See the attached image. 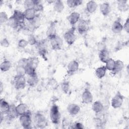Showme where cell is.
<instances>
[{"mask_svg":"<svg viewBox=\"0 0 129 129\" xmlns=\"http://www.w3.org/2000/svg\"><path fill=\"white\" fill-rule=\"evenodd\" d=\"M50 40L51 48L54 50H60L63 46V40L58 35H56Z\"/></svg>","mask_w":129,"mask_h":129,"instance_id":"52a82bcc","label":"cell"},{"mask_svg":"<svg viewBox=\"0 0 129 129\" xmlns=\"http://www.w3.org/2000/svg\"><path fill=\"white\" fill-rule=\"evenodd\" d=\"M4 87L3 84L2 82L1 81V82H0V93H3V90H4Z\"/></svg>","mask_w":129,"mask_h":129,"instance_id":"c3c4849f","label":"cell"},{"mask_svg":"<svg viewBox=\"0 0 129 129\" xmlns=\"http://www.w3.org/2000/svg\"><path fill=\"white\" fill-rule=\"evenodd\" d=\"M100 13L104 16H108L111 11V7L110 4L107 2H104L100 4L99 6Z\"/></svg>","mask_w":129,"mask_h":129,"instance_id":"ac0fdd59","label":"cell"},{"mask_svg":"<svg viewBox=\"0 0 129 129\" xmlns=\"http://www.w3.org/2000/svg\"><path fill=\"white\" fill-rule=\"evenodd\" d=\"M1 45L4 47H8L10 46V42L7 38H4L1 41Z\"/></svg>","mask_w":129,"mask_h":129,"instance_id":"ee69618b","label":"cell"},{"mask_svg":"<svg viewBox=\"0 0 129 129\" xmlns=\"http://www.w3.org/2000/svg\"><path fill=\"white\" fill-rule=\"evenodd\" d=\"M16 109L19 116L27 113L29 111L27 105L24 103H20L16 106Z\"/></svg>","mask_w":129,"mask_h":129,"instance_id":"d6986e66","label":"cell"},{"mask_svg":"<svg viewBox=\"0 0 129 129\" xmlns=\"http://www.w3.org/2000/svg\"><path fill=\"white\" fill-rule=\"evenodd\" d=\"M31 113L30 110L26 114L19 116V121L21 126L24 128H31Z\"/></svg>","mask_w":129,"mask_h":129,"instance_id":"3957f363","label":"cell"},{"mask_svg":"<svg viewBox=\"0 0 129 129\" xmlns=\"http://www.w3.org/2000/svg\"><path fill=\"white\" fill-rule=\"evenodd\" d=\"M124 67V65L122 61L119 59L116 60H115V66L114 69L112 72V73L114 75L120 73V72H121L123 69Z\"/></svg>","mask_w":129,"mask_h":129,"instance_id":"4316f807","label":"cell"},{"mask_svg":"<svg viewBox=\"0 0 129 129\" xmlns=\"http://www.w3.org/2000/svg\"><path fill=\"white\" fill-rule=\"evenodd\" d=\"M72 126L70 127L71 128H75V129H83L84 128V126L83 125V124L79 122H75V123H74L73 125H71Z\"/></svg>","mask_w":129,"mask_h":129,"instance_id":"f6af8a7d","label":"cell"},{"mask_svg":"<svg viewBox=\"0 0 129 129\" xmlns=\"http://www.w3.org/2000/svg\"><path fill=\"white\" fill-rule=\"evenodd\" d=\"M28 42L27 40L24 39H21L19 40L18 42V46L20 48H25L28 45Z\"/></svg>","mask_w":129,"mask_h":129,"instance_id":"b9f144b4","label":"cell"},{"mask_svg":"<svg viewBox=\"0 0 129 129\" xmlns=\"http://www.w3.org/2000/svg\"><path fill=\"white\" fill-rule=\"evenodd\" d=\"M16 75L25 76V75H26L25 67H21L20 66H17L16 69Z\"/></svg>","mask_w":129,"mask_h":129,"instance_id":"ab89813d","label":"cell"},{"mask_svg":"<svg viewBox=\"0 0 129 129\" xmlns=\"http://www.w3.org/2000/svg\"><path fill=\"white\" fill-rule=\"evenodd\" d=\"M25 72L26 75L28 76H32L36 74V69L33 67L32 66L28 63V64L25 67Z\"/></svg>","mask_w":129,"mask_h":129,"instance_id":"836d02e7","label":"cell"},{"mask_svg":"<svg viewBox=\"0 0 129 129\" xmlns=\"http://www.w3.org/2000/svg\"><path fill=\"white\" fill-rule=\"evenodd\" d=\"M28 63V58H22L18 61V66L25 67Z\"/></svg>","mask_w":129,"mask_h":129,"instance_id":"7bdbcfd3","label":"cell"},{"mask_svg":"<svg viewBox=\"0 0 129 129\" xmlns=\"http://www.w3.org/2000/svg\"><path fill=\"white\" fill-rule=\"evenodd\" d=\"M27 80L25 76L16 75L13 80V85L17 90H22L25 88Z\"/></svg>","mask_w":129,"mask_h":129,"instance_id":"277c9868","label":"cell"},{"mask_svg":"<svg viewBox=\"0 0 129 129\" xmlns=\"http://www.w3.org/2000/svg\"><path fill=\"white\" fill-rule=\"evenodd\" d=\"M23 4L25 9H33L35 6V1L34 0H25Z\"/></svg>","mask_w":129,"mask_h":129,"instance_id":"74e56055","label":"cell"},{"mask_svg":"<svg viewBox=\"0 0 129 129\" xmlns=\"http://www.w3.org/2000/svg\"><path fill=\"white\" fill-rule=\"evenodd\" d=\"M35 1V6L34 7V10L36 12H41L44 10V7L43 5L41 4L40 1L39 0H34Z\"/></svg>","mask_w":129,"mask_h":129,"instance_id":"d590c367","label":"cell"},{"mask_svg":"<svg viewBox=\"0 0 129 129\" xmlns=\"http://www.w3.org/2000/svg\"><path fill=\"white\" fill-rule=\"evenodd\" d=\"M11 105L4 98L0 100V112L3 113L5 115L7 114L10 110Z\"/></svg>","mask_w":129,"mask_h":129,"instance_id":"2e32d148","label":"cell"},{"mask_svg":"<svg viewBox=\"0 0 129 129\" xmlns=\"http://www.w3.org/2000/svg\"><path fill=\"white\" fill-rule=\"evenodd\" d=\"M115 66V60L112 58H110L105 63V68L107 70L111 72L114 70Z\"/></svg>","mask_w":129,"mask_h":129,"instance_id":"1f68e13d","label":"cell"},{"mask_svg":"<svg viewBox=\"0 0 129 129\" xmlns=\"http://www.w3.org/2000/svg\"><path fill=\"white\" fill-rule=\"evenodd\" d=\"M28 63L36 69L39 64V59L36 57L28 58Z\"/></svg>","mask_w":129,"mask_h":129,"instance_id":"8d00e7d4","label":"cell"},{"mask_svg":"<svg viewBox=\"0 0 129 129\" xmlns=\"http://www.w3.org/2000/svg\"><path fill=\"white\" fill-rule=\"evenodd\" d=\"M7 115L12 120H13L15 118L18 117L19 116H18V113H17V111H16V106H15L13 104L11 105L10 110H9L8 113Z\"/></svg>","mask_w":129,"mask_h":129,"instance_id":"4dcf8cb0","label":"cell"},{"mask_svg":"<svg viewBox=\"0 0 129 129\" xmlns=\"http://www.w3.org/2000/svg\"><path fill=\"white\" fill-rule=\"evenodd\" d=\"M82 102L84 104H90L92 102L93 100V95L88 89H85L82 93L81 96Z\"/></svg>","mask_w":129,"mask_h":129,"instance_id":"8fae6325","label":"cell"},{"mask_svg":"<svg viewBox=\"0 0 129 129\" xmlns=\"http://www.w3.org/2000/svg\"><path fill=\"white\" fill-rule=\"evenodd\" d=\"M77 30L80 34H83L87 32L89 28V22L86 20L81 18L78 22Z\"/></svg>","mask_w":129,"mask_h":129,"instance_id":"ba28073f","label":"cell"},{"mask_svg":"<svg viewBox=\"0 0 129 129\" xmlns=\"http://www.w3.org/2000/svg\"><path fill=\"white\" fill-rule=\"evenodd\" d=\"M106 71L107 70L105 66L99 67L95 70V74L97 78H98V79H102L105 76Z\"/></svg>","mask_w":129,"mask_h":129,"instance_id":"83f0119b","label":"cell"},{"mask_svg":"<svg viewBox=\"0 0 129 129\" xmlns=\"http://www.w3.org/2000/svg\"><path fill=\"white\" fill-rule=\"evenodd\" d=\"M7 24L11 28L13 29H17L20 27V23L12 16L9 17Z\"/></svg>","mask_w":129,"mask_h":129,"instance_id":"f1b7e54d","label":"cell"},{"mask_svg":"<svg viewBox=\"0 0 129 129\" xmlns=\"http://www.w3.org/2000/svg\"><path fill=\"white\" fill-rule=\"evenodd\" d=\"M49 114L51 122L54 124H58L60 120L61 114L59 108L56 104H53L51 106Z\"/></svg>","mask_w":129,"mask_h":129,"instance_id":"6da1fadb","label":"cell"},{"mask_svg":"<svg viewBox=\"0 0 129 129\" xmlns=\"http://www.w3.org/2000/svg\"><path fill=\"white\" fill-rule=\"evenodd\" d=\"M61 89L62 92L65 93L67 94L69 93L70 88V82L67 81H63L61 84Z\"/></svg>","mask_w":129,"mask_h":129,"instance_id":"e575fe53","label":"cell"},{"mask_svg":"<svg viewBox=\"0 0 129 129\" xmlns=\"http://www.w3.org/2000/svg\"><path fill=\"white\" fill-rule=\"evenodd\" d=\"M81 19L80 14L76 12H72L70 14L68 17V21L70 24L73 26L76 25Z\"/></svg>","mask_w":129,"mask_h":129,"instance_id":"4fadbf2b","label":"cell"},{"mask_svg":"<svg viewBox=\"0 0 129 129\" xmlns=\"http://www.w3.org/2000/svg\"><path fill=\"white\" fill-rule=\"evenodd\" d=\"M27 41L28 42V44L30 45H36L38 42L36 38L33 34H31L28 35Z\"/></svg>","mask_w":129,"mask_h":129,"instance_id":"f35d334b","label":"cell"},{"mask_svg":"<svg viewBox=\"0 0 129 129\" xmlns=\"http://www.w3.org/2000/svg\"><path fill=\"white\" fill-rule=\"evenodd\" d=\"M38 51L40 55H41L44 59L46 57L47 54V45L46 41L42 40L41 41L38 42L36 44Z\"/></svg>","mask_w":129,"mask_h":129,"instance_id":"9c48e42d","label":"cell"},{"mask_svg":"<svg viewBox=\"0 0 129 129\" xmlns=\"http://www.w3.org/2000/svg\"><path fill=\"white\" fill-rule=\"evenodd\" d=\"M7 14L5 11H2L0 13V23L1 24L7 23L9 19Z\"/></svg>","mask_w":129,"mask_h":129,"instance_id":"60d3db41","label":"cell"},{"mask_svg":"<svg viewBox=\"0 0 129 129\" xmlns=\"http://www.w3.org/2000/svg\"><path fill=\"white\" fill-rule=\"evenodd\" d=\"M104 109L103 104L99 101H96L94 102L92 105V109L95 113H101Z\"/></svg>","mask_w":129,"mask_h":129,"instance_id":"603a6c76","label":"cell"},{"mask_svg":"<svg viewBox=\"0 0 129 129\" xmlns=\"http://www.w3.org/2000/svg\"><path fill=\"white\" fill-rule=\"evenodd\" d=\"M35 125L37 128H43L48 125L47 120L45 116L41 113H36L34 118Z\"/></svg>","mask_w":129,"mask_h":129,"instance_id":"7a4b0ae2","label":"cell"},{"mask_svg":"<svg viewBox=\"0 0 129 129\" xmlns=\"http://www.w3.org/2000/svg\"><path fill=\"white\" fill-rule=\"evenodd\" d=\"M75 28L73 27L70 29L68 30L63 35V38L66 43L71 45L74 43L77 39V36L75 33Z\"/></svg>","mask_w":129,"mask_h":129,"instance_id":"5b68a950","label":"cell"},{"mask_svg":"<svg viewBox=\"0 0 129 129\" xmlns=\"http://www.w3.org/2000/svg\"><path fill=\"white\" fill-rule=\"evenodd\" d=\"M124 99V96L119 91H118L111 99V106L115 109L120 108L123 104Z\"/></svg>","mask_w":129,"mask_h":129,"instance_id":"8992f818","label":"cell"},{"mask_svg":"<svg viewBox=\"0 0 129 129\" xmlns=\"http://www.w3.org/2000/svg\"><path fill=\"white\" fill-rule=\"evenodd\" d=\"M99 58L101 62L105 63L110 58L109 52L107 50V49L99 51Z\"/></svg>","mask_w":129,"mask_h":129,"instance_id":"d4e9b609","label":"cell"},{"mask_svg":"<svg viewBox=\"0 0 129 129\" xmlns=\"http://www.w3.org/2000/svg\"><path fill=\"white\" fill-rule=\"evenodd\" d=\"M83 1L81 0H68L67 4L70 8H76L82 4Z\"/></svg>","mask_w":129,"mask_h":129,"instance_id":"d6a6232c","label":"cell"},{"mask_svg":"<svg viewBox=\"0 0 129 129\" xmlns=\"http://www.w3.org/2000/svg\"><path fill=\"white\" fill-rule=\"evenodd\" d=\"M12 67V63L9 60H4L1 64L0 69L2 72H6L9 71Z\"/></svg>","mask_w":129,"mask_h":129,"instance_id":"f546056e","label":"cell"},{"mask_svg":"<svg viewBox=\"0 0 129 129\" xmlns=\"http://www.w3.org/2000/svg\"><path fill=\"white\" fill-rule=\"evenodd\" d=\"M117 9L122 12H125L128 10L129 4L127 1L119 0L117 1Z\"/></svg>","mask_w":129,"mask_h":129,"instance_id":"44dd1931","label":"cell"},{"mask_svg":"<svg viewBox=\"0 0 129 129\" xmlns=\"http://www.w3.org/2000/svg\"><path fill=\"white\" fill-rule=\"evenodd\" d=\"M46 35L47 39L49 40L51 39V38L57 35L56 25L54 22H51L50 24L47 29Z\"/></svg>","mask_w":129,"mask_h":129,"instance_id":"7c38bea8","label":"cell"},{"mask_svg":"<svg viewBox=\"0 0 129 129\" xmlns=\"http://www.w3.org/2000/svg\"><path fill=\"white\" fill-rule=\"evenodd\" d=\"M80 107L76 103L69 104L67 107V111L71 115H77L80 111Z\"/></svg>","mask_w":129,"mask_h":129,"instance_id":"9a60e30c","label":"cell"},{"mask_svg":"<svg viewBox=\"0 0 129 129\" xmlns=\"http://www.w3.org/2000/svg\"><path fill=\"white\" fill-rule=\"evenodd\" d=\"M5 114H3V113L1 112V115H0V124L2 123V122L4 120V117H5Z\"/></svg>","mask_w":129,"mask_h":129,"instance_id":"7dc6e473","label":"cell"},{"mask_svg":"<svg viewBox=\"0 0 129 129\" xmlns=\"http://www.w3.org/2000/svg\"><path fill=\"white\" fill-rule=\"evenodd\" d=\"M23 12L25 20H27L28 22L32 21L37 15L36 12L34 10V9H25Z\"/></svg>","mask_w":129,"mask_h":129,"instance_id":"5bb4252c","label":"cell"},{"mask_svg":"<svg viewBox=\"0 0 129 129\" xmlns=\"http://www.w3.org/2000/svg\"><path fill=\"white\" fill-rule=\"evenodd\" d=\"M98 8L97 3L94 1H90L86 4V9L87 11L90 14L94 13Z\"/></svg>","mask_w":129,"mask_h":129,"instance_id":"7402d4cb","label":"cell"},{"mask_svg":"<svg viewBox=\"0 0 129 129\" xmlns=\"http://www.w3.org/2000/svg\"><path fill=\"white\" fill-rule=\"evenodd\" d=\"M26 80L27 84L31 87L36 86L39 82V79L37 74L32 76H28V78Z\"/></svg>","mask_w":129,"mask_h":129,"instance_id":"cb8c5ba5","label":"cell"},{"mask_svg":"<svg viewBox=\"0 0 129 129\" xmlns=\"http://www.w3.org/2000/svg\"><path fill=\"white\" fill-rule=\"evenodd\" d=\"M64 8V4L62 1L60 0L55 1L53 3V9L57 13H61Z\"/></svg>","mask_w":129,"mask_h":129,"instance_id":"484cf974","label":"cell"},{"mask_svg":"<svg viewBox=\"0 0 129 129\" xmlns=\"http://www.w3.org/2000/svg\"><path fill=\"white\" fill-rule=\"evenodd\" d=\"M12 16L14 17L20 23V24L25 23V19L23 12L18 10H15Z\"/></svg>","mask_w":129,"mask_h":129,"instance_id":"ffe728a7","label":"cell"},{"mask_svg":"<svg viewBox=\"0 0 129 129\" xmlns=\"http://www.w3.org/2000/svg\"><path fill=\"white\" fill-rule=\"evenodd\" d=\"M123 29H124L127 33H129V19L128 18L126 19L125 23L123 25Z\"/></svg>","mask_w":129,"mask_h":129,"instance_id":"bcb514c9","label":"cell"},{"mask_svg":"<svg viewBox=\"0 0 129 129\" xmlns=\"http://www.w3.org/2000/svg\"><path fill=\"white\" fill-rule=\"evenodd\" d=\"M79 68V63L76 60H71L67 66V73L69 75H71L76 73Z\"/></svg>","mask_w":129,"mask_h":129,"instance_id":"30bf717a","label":"cell"},{"mask_svg":"<svg viewBox=\"0 0 129 129\" xmlns=\"http://www.w3.org/2000/svg\"><path fill=\"white\" fill-rule=\"evenodd\" d=\"M111 31L115 34H119L123 30V25L119 20H116L113 22L111 25Z\"/></svg>","mask_w":129,"mask_h":129,"instance_id":"e0dca14e","label":"cell"}]
</instances>
